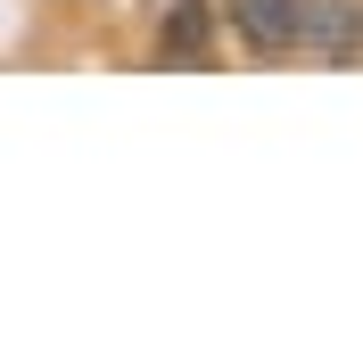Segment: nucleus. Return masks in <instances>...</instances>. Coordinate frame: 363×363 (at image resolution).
I'll return each instance as SVG.
<instances>
[{"label": "nucleus", "instance_id": "nucleus-1", "mask_svg": "<svg viewBox=\"0 0 363 363\" xmlns=\"http://www.w3.org/2000/svg\"><path fill=\"white\" fill-rule=\"evenodd\" d=\"M231 33L256 50V58H289L306 50V0H223Z\"/></svg>", "mask_w": 363, "mask_h": 363}, {"label": "nucleus", "instance_id": "nucleus-2", "mask_svg": "<svg viewBox=\"0 0 363 363\" xmlns=\"http://www.w3.org/2000/svg\"><path fill=\"white\" fill-rule=\"evenodd\" d=\"M306 50L355 58L363 50V0H306Z\"/></svg>", "mask_w": 363, "mask_h": 363}, {"label": "nucleus", "instance_id": "nucleus-3", "mask_svg": "<svg viewBox=\"0 0 363 363\" xmlns=\"http://www.w3.org/2000/svg\"><path fill=\"white\" fill-rule=\"evenodd\" d=\"M206 42H215V9L206 0H174V17L157 25V58L165 67H199Z\"/></svg>", "mask_w": 363, "mask_h": 363}]
</instances>
